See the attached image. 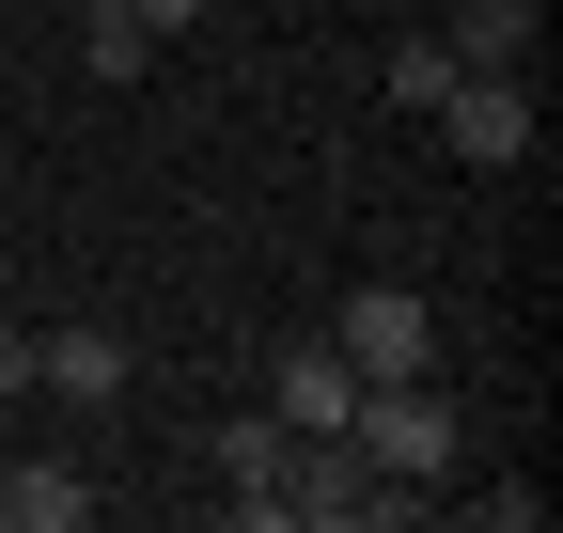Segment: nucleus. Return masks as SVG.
I'll return each instance as SVG.
<instances>
[{"label":"nucleus","mask_w":563,"mask_h":533,"mask_svg":"<svg viewBox=\"0 0 563 533\" xmlns=\"http://www.w3.org/2000/svg\"><path fill=\"white\" fill-rule=\"evenodd\" d=\"M329 346L361 361V377H439V298H422V283H344Z\"/></svg>","instance_id":"2"},{"label":"nucleus","mask_w":563,"mask_h":533,"mask_svg":"<svg viewBox=\"0 0 563 533\" xmlns=\"http://www.w3.org/2000/svg\"><path fill=\"white\" fill-rule=\"evenodd\" d=\"M141 32H157V47H173V32H203V0H141Z\"/></svg>","instance_id":"12"},{"label":"nucleus","mask_w":563,"mask_h":533,"mask_svg":"<svg viewBox=\"0 0 563 533\" xmlns=\"http://www.w3.org/2000/svg\"><path fill=\"white\" fill-rule=\"evenodd\" d=\"M454 79H470V63H454V47H439V32H407V47H391V110H439V95H454Z\"/></svg>","instance_id":"10"},{"label":"nucleus","mask_w":563,"mask_h":533,"mask_svg":"<svg viewBox=\"0 0 563 533\" xmlns=\"http://www.w3.org/2000/svg\"><path fill=\"white\" fill-rule=\"evenodd\" d=\"M282 439H298L282 409H235L220 439H203V471H220V502H235L251 533H282Z\"/></svg>","instance_id":"4"},{"label":"nucleus","mask_w":563,"mask_h":533,"mask_svg":"<svg viewBox=\"0 0 563 533\" xmlns=\"http://www.w3.org/2000/svg\"><path fill=\"white\" fill-rule=\"evenodd\" d=\"M16 392H32V329L0 314V409H16Z\"/></svg>","instance_id":"11"},{"label":"nucleus","mask_w":563,"mask_h":533,"mask_svg":"<svg viewBox=\"0 0 563 533\" xmlns=\"http://www.w3.org/2000/svg\"><path fill=\"white\" fill-rule=\"evenodd\" d=\"M344 409H361V361H344L329 329H313V346H282V424H298V439H329Z\"/></svg>","instance_id":"7"},{"label":"nucleus","mask_w":563,"mask_h":533,"mask_svg":"<svg viewBox=\"0 0 563 533\" xmlns=\"http://www.w3.org/2000/svg\"><path fill=\"white\" fill-rule=\"evenodd\" d=\"M32 392H63V409H110V392H125V329H95V314L32 329Z\"/></svg>","instance_id":"5"},{"label":"nucleus","mask_w":563,"mask_h":533,"mask_svg":"<svg viewBox=\"0 0 563 533\" xmlns=\"http://www.w3.org/2000/svg\"><path fill=\"white\" fill-rule=\"evenodd\" d=\"M79 63H95V79H141V63H157L141 0H79Z\"/></svg>","instance_id":"9"},{"label":"nucleus","mask_w":563,"mask_h":533,"mask_svg":"<svg viewBox=\"0 0 563 533\" xmlns=\"http://www.w3.org/2000/svg\"><path fill=\"white\" fill-rule=\"evenodd\" d=\"M439 142L485 157V173H517V157H532V79H517V63H470V79L439 95Z\"/></svg>","instance_id":"3"},{"label":"nucleus","mask_w":563,"mask_h":533,"mask_svg":"<svg viewBox=\"0 0 563 533\" xmlns=\"http://www.w3.org/2000/svg\"><path fill=\"white\" fill-rule=\"evenodd\" d=\"M79 518H95L79 455H0V533H79Z\"/></svg>","instance_id":"6"},{"label":"nucleus","mask_w":563,"mask_h":533,"mask_svg":"<svg viewBox=\"0 0 563 533\" xmlns=\"http://www.w3.org/2000/svg\"><path fill=\"white\" fill-rule=\"evenodd\" d=\"M376 487H454V392L439 377H361V409H344Z\"/></svg>","instance_id":"1"},{"label":"nucleus","mask_w":563,"mask_h":533,"mask_svg":"<svg viewBox=\"0 0 563 533\" xmlns=\"http://www.w3.org/2000/svg\"><path fill=\"white\" fill-rule=\"evenodd\" d=\"M439 47H454V63H517V79H532V0H454Z\"/></svg>","instance_id":"8"}]
</instances>
